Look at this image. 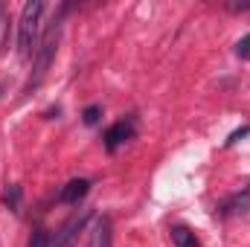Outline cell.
I'll return each instance as SVG.
<instances>
[{
    "instance_id": "obj_9",
    "label": "cell",
    "mask_w": 250,
    "mask_h": 247,
    "mask_svg": "<svg viewBox=\"0 0 250 247\" xmlns=\"http://www.w3.org/2000/svg\"><path fill=\"white\" fill-rule=\"evenodd\" d=\"M3 201H6V206H9L12 212H18V206H21V186H18V184H12L9 189H6Z\"/></svg>"
},
{
    "instance_id": "obj_10",
    "label": "cell",
    "mask_w": 250,
    "mask_h": 247,
    "mask_svg": "<svg viewBox=\"0 0 250 247\" xmlns=\"http://www.w3.org/2000/svg\"><path fill=\"white\" fill-rule=\"evenodd\" d=\"M26 247H53V239H50L47 230H35V233L29 236V245Z\"/></svg>"
},
{
    "instance_id": "obj_5",
    "label": "cell",
    "mask_w": 250,
    "mask_h": 247,
    "mask_svg": "<svg viewBox=\"0 0 250 247\" xmlns=\"http://www.w3.org/2000/svg\"><path fill=\"white\" fill-rule=\"evenodd\" d=\"M131 134H134V120H120V123H114L105 131V148H108V151H117L125 140H131Z\"/></svg>"
},
{
    "instance_id": "obj_2",
    "label": "cell",
    "mask_w": 250,
    "mask_h": 247,
    "mask_svg": "<svg viewBox=\"0 0 250 247\" xmlns=\"http://www.w3.org/2000/svg\"><path fill=\"white\" fill-rule=\"evenodd\" d=\"M41 15H44V3H41V0H29V3H23L21 23H18V53H21V59H29V56L38 53Z\"/></svg>"
},
{
    "instance_id": "obj_1",
    "label": "cell",
    "mask_w": 250,
    "mask_h": 247,
    "mask_svg": "<svg viewBox=\"0 0 250 247\" xmlns=\"http://www.w3.org/2000/svg\"><path fill=\"white\" fill-rule=\"evenodd\" d=\"M64 12H67V6H62L59 18L50 23V29L44 32V38H41V44H38V53H35V67H32V76H29V84H26V90H35V87L44 82V76H47L50 64H53V59H56L59 38H62V18H64Z\"/></svg>"
},
{
    "instance_id": "obj_4",
    "label": "cell",
    "mask_w": 250,
    "mask_h": 247,
    "mask_svg": "<svg viewBox=\"0 0 250 247\" xmlns=\"http://www.w3.org/2000/svg\"><path fill=\"white\" fill-rule=\"evenodd\" d=\"M245 212H250V184L242 186L239 192H233L230 198H224L215 209L218 218H236V215H245Z\"/></svg>"
},
{
    "instance_id": "obj_7",
    "label": "cell",
    "mask_w": 250,
    "mask_h": 247,
    "mask_svg": "<svg viewBox=\"0 0 250 247\" xmlns=\"http://www.w3.org/2000/svg\"><path fill=\"white\" fill-rule=\"evenodd\" d=\"M172 242H175V247H201L198 236L189 227H172Z\"/></svg>"
},
{
    "instance_id": "obj_3",
    "label": "cell",
    "mask_w": 250,
    "mask_h": 247,
    "mask_svg": "<svg viewBox=\"0 0 250 247\" xmlns=\"http://www.w3.org/2000/svg\"><path fill=\"white\" fill-rule=\"evenodd\" d=\"M90 209H82V212H76L70 221H64L62 230L56 233V239H53V247H76L79 242V236H82V230L87 227V221H90Z\"/></svg>"
},
{
    "instance_id": "obj_8",
    "label": "cell",
    "mask_w": 250,
    "mask_h": 247,
    "mask_svg": "<svg viewBox=\"0 0 250 247\" xmlns=\"http://www.w3.org/2000/svg\"><path fill=\"white\" fill-rule=\"evenodd\" d=\"M114 245V236H111V218H102L99 221V239H96V247H111Z\"/></svg>"
},
{
    "instance_id": "obj_15",
    "label": "cell",
    "mask_w": 250,
    "mask_h": 247,
    "mask_svg": "<svg viewBox=\"0 0 250 247\" xmlns=\"http://www.w3.org/2000/svg\"><path fill=\"white\" fill-rule=\"evenodd\" d=\"M3 90H6V84H3V82H0V96H3Z\"/></svg>"
},
{
    "instance_id": "obj_11",
    "label": "cell",
    "mask_w": 250,
    "mask_h": 247,
    "mask_svg": "<svg viewBox=\"0 0 250 247\" xmlns=\"http://www.w3.org/2000/svg\"><path fill=\"white\" fill-rule=\"evenodd\" d=\"M99 117H102V108H99V105H90V108H84V114H82L84 125H96Z\"/></svg>"
},
{
    "instance_id": "obj_12",
    "label": "cell",
    "mask_w": 250,
    "mask_h": 247,
    "mask_svg": "<svg viewBox=\"0 0 250 247\" xmlns=\"http://www.w3.org/2000/svg\"><path fill=\"white\" fill-rule=\"evenodd\" d=\"M236 56H239L242 62H250V35H245V38L236 44Z\"/></svg>"
},
{
    "instance_id": "obj_14",
    "label": "cell",
    "mask_w": 250,
    "mask_h": 247,
    "mask_svg": "<svg viewBox=\"0 0 250 247\" xmlns=\"http://www.w3.org/2000/svg\"><path fill=\"white\" fill-rule=\"evenodd\" d=\"M230 6V12H248L250 9V3H227Z\"/></svg>"
},
{
    "instance_id": "obj_6",
    "label": "cell",
    "mask_w": 250,
    "mask_h": 247,
    "mask_svg": "<svg viewBox=\"0 0 250 247\" xmlns=\"http://www.w3.org/2000/svg\"><path fill=\"white\" fill-rule=\"evenodd\" d=\"M87 192H90V181L87 178H76V181H70L59 192V201L62 204H70V206H79V201H84Z\"/></svg>"
},
{
    "instance_id": "obj_13",
    "label": "cell",
    "mask_w": 250,
    "mask_h": 247,
    "mask_svg": "<svg viewBox=\"0 0 250 247\" xmlns=\"http://www.w3.org/2000/svg\"><path fill=\"white\" fill-rule=\"evenodd\" d=\"M248 134H250V125H242V128H236V131L227 137V143H224V145H236V143H239L242 137H248Z\"/></svg>"
}]
</instances>
